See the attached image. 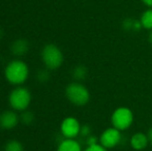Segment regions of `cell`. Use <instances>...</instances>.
I'll list each match as a JSON object with an SVG mask.
<instances>
[{
	"mask_svg": "<svg viewBox=\"0 0 152 151\" xmlns=\"http://www.w3.org/2000/svg\"><path fill=\"white\" fill-rule=\"evenodd\" d=\"M6 80L12 85H21L27 80L29 76L28 65L22 60H12L6 65L4 69Z\"/></svg>",
	"mask_w": 152,
	"mask_h": 151,
	"instance_id": "obj_1",
	"label": "cell"
},
{
	"mask_svg": "<svg viewBox=\"0 0 152 151\" xmlns=\"http://www.w3.org/2000/svg\"><path fill=\"white\" fill-rule=\"evenodd\" d=\"M66 98L75 106H85L90 99L89 90L83 84L79 82H74L67 85L65 89Z\"/></svg>",
	"mask_w": 152,
	"mask_h": 151,
	"instance_id": "obj_2",
	"label": "cell"
},
{
	"mask_svg": "<svg viewBox=\"0 0 152 151\" xmlns=\"http://www.w3.org/2000/svg\"><path fill=\"white\" fill-rule=\"evenodd\" d=\"M42 59L48 69H57L64 60L62 51L55 44H47L42 51Z\"/></svg>",
	"mask_w": 152,
	"mask_h": 151,
	"instance_id": "obj_3",
	"label": "cell"
},
{
	"mask_svg": "<svg viewBox=\"0 0 152 151\" xmlns=\"http://www.w3.org/2000/svg\"><path fill=\"white\" fill-rule=\"evenodd\" d=\"M8 101L15 111H25L31 103V93L26 87L19 86L10 92Z\"/></svg>",
	"mask_w": 152,
	"mask_h": 151,
	"instance_id": "obj_4",
	"label": "cell"
},
{
	"mask_svg": "<svg viewBox=\"0 0 152 151\" xmlns=\"http://www.w3.org/2000/svg\"><path fill=\"white\" fill-rule=\"evenodd\" d=\"M113 127L119 131H125L132 126L134 122V113L127 107H119L113 112L111 116Z\"/></svg>",
	"mask_w": 152,
	"mask_h": 151,
	"instance_id": "obj_5",
	"label": "cell"
},
{
	"mask_svg": "<svg viewBox=\"0 0 152 151\" xmlns=\"http://www.w3.org/2000/svg\"><path fill=\"white\" fill-rule=\"evenodd\" d=\"M122 136L119 129L115 128V127H109V128L104 129L100 135L99 144L107 149H111V148H114L117 145H119Z\"/></svg>",
	"mask_w": 152,
	"mask_h": 151,
	"instance_id": "obj_6",
	"label": "cell"
},
{
	"mask_svg": "<svg viewBox=\"0 0 152 151\" xmlns=\"http://www.w3.org/2000/svg\"><path fill=\"white\" fill-rule=\"evenodd\" d=\"M81 124L75 117H66L61 122L60 131L65 139H75L80 135Z\"/></svg>",
	"mask_w": 152,
	"mask_h": 151,
	"instance_id": "obj_7",
	"label": "cell"
},
{
	"mask_svg": "<svg viewBox=\"0 0 152 151\" xmlns=\"http://www.w3.org/2000/svg\"><path fill=\"white\" fill-rule=\"evenodd\" d=\"M20 117L15 111H4L0 114V127L3 129H12L18 125Z\"/></svg>",
	"mask_w": 152,
	"mask_h": 151,
	"instance_id": "obj_8",
	"label": "cell"
},
{
	"mask_svg": "<svg viewBox=\"0 0 152 151\" xmlns=\"http://www.w3.org/2000/svg\"><path fill=\"white\" fill-rule=\"evenodd\" d=\"M129 144L132 149L137 151H142L146 149V147L149 144V140L147 137V133H143L141 131L134 133L129 140Z\"/></svg>",
	"mask_w": 152,
	"mask_h": 151,
	"instance_id": "obj_9",
	"label": "cell"
},
{
	"mask_svg": "<svg viewBox=\"0 0 152 151\" xmlns=\"http://www.w3.org/2000/svg\"><path fill=\"white\" fill-rule=\"evenodd\" d=\"M29 47H30V44H29L28 40L24 39V38H19V39L15 40L12 44V46H10V51H12V53L15 56L20 57V56L25 55L28 52Z\"/></svg>",
	"mask_w": 152,
	"mask_h": 151,
	"instance_id": "obj_10",
	"label": "cell"
},
{
	"mask_svg": "<svg viewBox=\"0 0 152 151\" xmlns=\"http://www.w3.org/2000/svg\"><path fill=\"white\" fill-rule=\"evenodd\" d=\"M57 151H82V148L75 139H64L58 145Z\"/></svg>",
	"mask_w": 152,
	"mask_h": 151,
	"instance_id": "obj_11",
	"label": "cell"
},
{
	"mask_svg": "<svg viewBox=\"0 0 152 151\" xmlns=\"http://www.w3.org/2000/svg\"><path fill=\"white\" fill-rule=\"evenodd\" d=\"M121 26H122V28L126 31H140L141 29H143L141 21L132 19V18H130V17L124 19Z\"/></svg>",
	"mask_w": 152,
	"mask_h": 151,
	"instance_id": "obj_12",
	"label": "cell"
},
{
	"mask_svg": "<svg viewBox=\"0 0 152 151\" xmlns=\"http://www.w3.org/2000/svg\"><path fill=\"white\" fill-rule=\"evenodd\" d=\"M140 21L144 29L152 30V8L146 9L140 17Z\"/></svg>",
	"mask_w": 152,
	"mask_h": 151,
	"instance_id": "obj_13",
	"label": "cell"
},
{
	"mask_svg": "<svg viewBox=\"0 0 152 151\" xmlns=\"http://www.w3.org/2000/svg\"><path fill=\"white\" fill-rule=\"evenodd\" d=\"M87 69L84 65H77L72 69V77L77 81H83L87 77Z\"/></svg>",
	"mask_w": 152,
	"mask_h": 151,
	"instance_id": "obj_14",
	"label": "cell"
},
{
	"mask_svg": "<svg viewBox=\"0 0 152 151\" xmlns=\"http://www.w3.org/2000/svg\"><path fill=\"white\" fill-rule=\"evenodd\" d=\"M3 151H24V147L18 140H10L5 144Z\"/></svg>",
	"mask_w": 152,
	"mask_h": 151,
	"instance_id": "obj_15",
	"label": "cell"
},
{
	"mask_svg": "<svg viewBox=\"0 0 152 151\" xmlns=\"http://www.w3.org/2000/svg\"><path fill=\"white\" fill-rule=\"evenodd\" d=\"M20 120L22 121L24 124H26V125H29L30 123L33 122V120H34V115L32 112L30 111H23V113L21 114V116H20Z\"/></svg>",
	"mask_w": 152,
	"mask_h": 151,
	"instance_id": "obj_16",
	"label": "cell"
},
{
	"mask_svg": "<svg viewBox=\"0 0 152 151\" xmlns=\"http://www.w3.org/2000/svg\"><path fill=\"white\" fill-rule=\"evenodd\" d=\"M80 135L84 138H87L91 135V127L88 124H84L81 125V131H80Z\"/></svg>",
	"mask_w": 152,
	"mask_h": 151,
	"instance_id": "obj_17",
	"label": "cell"
},
{
	"mask_svg": "<svg viewBox=\"0 0 152 151\" xmlns=\"http://www.w3.org/2000/svg\"><path fill=\"white\" fill-rule=\"evenodd\" d=\"M83 151H108L107 148H104V146H102L99 143L95 144V145H92V146H87V148Z\"/></svg>",
	"mask_w": 152,
	"mask_h": 151,
	"instance_id": "obj_18",
	"label": "cell"
},
{
	"mask_svg": "<svg viewBox=\"0 0 152 151\" xmlns=\"http://www.w3.org/2000/svg\"><path fill=\"white\" fill-rule=\"evenodd\" d=\"M37 79L39 81H42V82H45V81H47L49 79V73L48 71H39L37 73Z\"/></svg>",
	"mask_w": 152,
	"mask_h": 151,
	"instance_id": "obj_19",
	"label": "cell"
},
{
	"mask_svg": "<svg viewBox=\"0 0 152 151\" xmlns=\"http://www.w3.org/2000/svg\"><path fill=\"white\" fill-rule=\"evenodd\" d=\"M98 142L99 141L97 140V138L93 135H90L89 137L86 138V144L88 146H92V145H95V144H98Z\"/></svg>",
	"mask_w": 152,
	"mask_h": 151,
	"instance_id": "obj_20",
	"label": "cell"
},
{
	"mask_svg": "<svg viewBox=\"0 0 152 151\" xmlns=\"http://www.w3.org/2000/svg\"><path fill=\"white\" fill-rule=\"evenodd\" d=\"M147 137H148V140H149V144L152 145V127L149 128L148 131H147Z\"/></svg>",
	"mask_w": 152,
	"mask_h": 151,
	"instance_id": "obj_21",
	"label": "cell"
},
{
	"mask_svg": "<svg viewBox=\"0 0 152 151\" xmlns=\"http://www.w3.org/2000/svg\"><path fill=\"white\" fill-rule=\"evenodd\" d=\"M141 1L146 6H148L149 8H152V0H141Z\"/></svg>",
	"mask_w": 152,
	"mask_h": 151,
	"instance_id": "obj_22",
	"label": "cell"
},
{
	"mask_svg": "<svg viewBox=\"0 0 152 151\" xmlns=\"http://www.w3.org/2000/svg\"><path fill=\"white\" fill-rule=\"evenodd\" d=\"M148 40H149V42H150V44L152 46V30H150V33H149V35H148Z\"/></svg>",
	"mask_w": 152,
	"mask_h": 151,
	"instance_id": "obj_23",
	"label": "cell"
},
{
	"mask_svg": "<svg viewBox=\"0 0 152 151\" xmlns=\"http://www.w3.org/2000/svg\"><path fill=\"white\" fill-rule=\"evenodd\" d=\"M2 36H3V31H2L1 29H0V39L2 38Z\"/></svg>",
	"mask_w": 152,
	"mask_h": 151,
	"instance_id": "obj_24",
	"label": "cell"
}]
</instances>
